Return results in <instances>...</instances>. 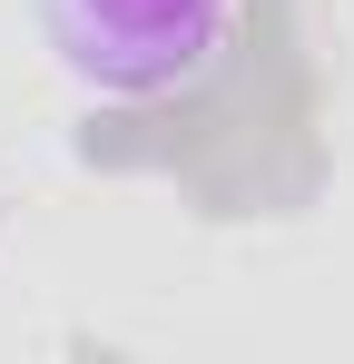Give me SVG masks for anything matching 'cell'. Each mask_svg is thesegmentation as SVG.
<instances>
[{
    "label": "cell",
    "mask_w": 354,
    "mask_h": 364,
    "mask_svg": "<svg viewBox=\"0 0 354 364\" xmlns=\"http://www.w3.org/2000/svg\"><path fill=\"white\" fill-rule=\"evenodd\" d=\"M30 10H40L50 60L89 99H118V109L207 89L246 20V0H30Z\"/></svg>",
    "instance_id": "1"
}]
</instances>
